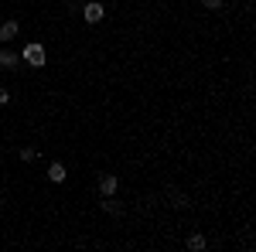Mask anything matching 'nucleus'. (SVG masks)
Segmentation results:
<instances>
[{
    "instance_id": "obj_4",
    "label": "nucleus",
    "mask_w": 256,
    "mask_h": 252,
    "mask_svg": "<svg viewBox=\"0 0 256 252\" xmlns=\"http://www.w3.org/2000/svg\"><path fill=\"white\" fill-rule=\"evenodd\" d=\"M18 65H20L18 51H10V48H4V51H0V68H7V72H10V68H18Z\"/></svg>"
},
{
    "instance_id": "obj_8",
    "label": "nucleus",
    "mask_w": 256,
    "mask_h": 252,
    "mask_svg": "<svg viewBox=\"0 0 256 252\" xmlns=\"http://www.w3.org/2000/svg\"><path fill=\"white\" fill-rule=\"evenodd\" d=\"M168 198H171V205L174 208H188L192 201H188V194H181V191H168Z\"/></svg>"
},
{
    "instance_id": "obj_5",
    "label": "nucleus",
    "mask_w": 256,
    "mask_h": 252,
    "mask_svg": "<svg viewBox=\"0 0 256 252\" xmlns=\"http://www.w3.org/2000/svg\"><path fill=\"white\" fill-rule=\"evenodd\" d=\"M99 208H102L106 215H123V212H126V208H123L120 201H113V194H106V198L99 201Z\"/></svg>"
},
{
    "instance_id": "obj_3",
    "label": "nucleus",
    "mask_w": 256,
    "mask_h": 252,
    "mask_svg": "<svg viewBox=\"0 0 256 252\" xmlns=\"http://www.w3.org/2000/svg\"><path fill=\"white\" fill-rule=\"evenodd\" d=\"M116 188H120L116 174H102L99 177V194H102V198H106V194H116Z\"/></svg>"
},
{
    "instance_id": "obj_2",
    "label": "nucleus",
    "mask_w": 256,
    "mask_h": 252,
    "mask_svg": "<svg viewBox=\"0 0 256 252\" xmlns=\"http://www.w3.org/2000/svg\"><path fill=\"white\" fill-rule=\"evenodd\" d=\"M82 17H86V24H99V20L106 17V7L96 3V0H89V3L82 7Z\"/></svg>"
},
{
    "instance_id": "obj_12",
    "label": "nucleus",
    "mask_w": 256,
    "mask_h": 252,
    "mask_svg": "<svg viewBox=\"0 0 256 252\" xmlns=\"http://www.w3.org/2000/svg\"><path fill=\"white\" fill-rule=\"evenodd\" d=\"M4 102H10V92H7V89L0 85V106H4Z\"/></svg>"
},
{
    "instance_id": "obj_7",
    "label": "nucleus",
    "mask_w": 256,
    "mask_h": 252,
    "mask_svg": "<svg viewBox=\"0 0 256 252\" xmlns=\"http://www.w3.org/2000/svg\"><path fill=\"white\" fill-rule=\"evenodd\" d=\"M18 20H7V24H4V27H0V41H4V44H7V41H14L18 38Z\"/></svg>"
},
{
    "instance_id": "obj_9",
    "label": "nucleus",
    "mask_w": 256,
    "mask_h": 252,
    "mask_svg": "<svg viewBox=\"0 0 256 252\" xmlns=\"http://www.w3.org/2000/svg\"><path fill=\"white\" fill-rule=\"evenodd\" d=\"M188 249L202 252V249H205V239H202V235H188Z\"/></svg>"
},
{
    "instance_id": "obj_6",
    "label": "nucleus",
    "mask_w": 256,
    "mask_h": 252,
    "mask_svg": "<svg viewBox=\"0 0 256 252\" xmlns=\"http://www.w3.org/2000/svg\"><path fill=\"white\" fill-rule=\"evenodd\" d=\"M65 164H58V160H55V164H48V181H52V184H62V181H65Z\"/></svg>"
},
{
    "instance_id": "obj_1",
    "label": "nucleus",
    "mask_w": 256,
    "mask_h": 252,
    "mask_svg": "<svg viewBox=\"0 0 256 252\" xmlns=\"http://www.w3.org/2000/svg\"><path fill=\"white\" fill-rule=\"evenodd\" d=\"M20 61H24L28 68H41V65H44V44H41V41H31V44H24V51H20Z\"/></svg>"
},
{
    "instance_id": "obj_10",
    "label": "nucleus",
    "mask_w": 256,
    "mask_h": 252,
    "mask_svg": "<svg viewBox=\"0 0 256 252\" xmlns=\"http://www.w3.org/2000/svg\"><path fill=\"white\" fill-rule=\"evenodd\" d=\"M20 160H24V164L38 160V150H34V147H24V150H20Z\"/></svg>"
},
{
    "instance_id": "obj_11",
    "label": "nucleus",
    "mask_w": 256,
    "mask_h": 252,
    "mask_svg": "<svg viewBox=\"0 0 256 252\" xmlns=\"http://www.w3.org/2000/svg\"><path fill=\"white\" fill-rule=\"evenodd\" d=\"M205 3V10H222V0H202Z\"/></svg>"
}]
</instances>
